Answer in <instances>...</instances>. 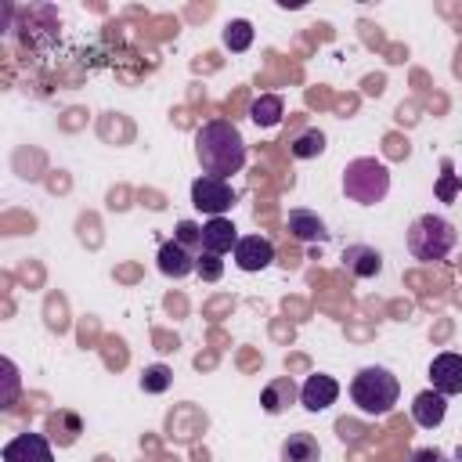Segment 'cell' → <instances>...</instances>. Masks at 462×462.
I'll return each mask as SVG.
<instances>
[{
  "instance_id": "11",
  "label": "cell",
  "mask_w": 462,
  "mask_h": 462,
  "mask_svg": "<svg viewBox=\"0 0 462 462\" xmlns=\"http://www.w3.org/2000/svg\"><path fill=\"white\" fill-rule=\"evenodd\" d=\"M235 245H238V227L227 217H209L202 224V249L206 253L224 256V253H235Z\"/></svg>"
},
{
  "instance_id": "8",
  "label": "cell",
  "mask_w": 462,
  "mask_h": 462,
  "mask_svg": "<svg viewBox=\"0 0 462 462\" xmlns=\"http://www.w3.org/2000/svg\"><path fill=\"white\" fill-rule=\"evenodd\" d=\"M4 462H54V451L43 433H18L4 444Z\"/></svg>"
},
{
  "instance_id": "3",
  "label": "cell",
  "mask_w": 462,
  "mask_h": 462,
  "mask_svg": "<svg viewBox=\"0 0 462 462\" xmlns=\"http://www.w3.org/2000/svg\"><path fill=\"white\" fill-rule=\"evenodd\" d=\"M343 195L357 206H375L390 195V170L375 155L350 159L343 166Z\"/></svg>"
},
{
  "instance_id": "6",
  "label": "cell",
  "mask_w": 462,
  "mask_h": 462,
  "mask_svg": "<svg viewBox=\"0 0 462 462\" xmlns=\"http://www.w3.org/2000/svg\"><path fill=\"white\" fill-rule=\"evenodd\" d=\"M274 263V242L263 238V235H242L238 245H235V267L253 274V271H263Z\"/></svg>"
},
{
  "instance_id": "12",
  "label": "cell",
  "mask_w": 462,
  "mask_h": 462,
  "mask_svg": "<svg viewBox=\"0 0 462 462\" xmlns=\"http://www.w3.org/2000/svg\"><path fill=\"white\" fill-rule=\"evenodd\" d=\"M195 256L199 253H191L188 245H180L177 238H170V242H162L159 245V271L166 274V278H188V274H195Z\"/></svg>"
},
{
  "instance_id": "10",
  "label": "cell",
  "mask_w": 462,
  "mask_h": 462,
  "mask_svg": "<svg viewBox=\"0 0 462 462\" xmlns=\"http://www.w3.org/2000/svg\"><path fill=\"white\" fill-rule=\"evenodd\" d=\"M336 397H339V383H336L332 375H325V372L310 375V379L300 386V404H303L307 411H325V408L336 404Z\"/></svg>"
},
{
  "instance_id": "4",
  "label": "cell",
  "mask_w": 462,
  "mask_h": 462,
  "mask_svg": "<svg viewBox=\"0 0 462 462\" xmlns=\"http://www.w3.org/2000/svg\"><path fill=\"white\" fill-rule=\"evenodd\" d=\"M455 245H458V231H455V224H451L448 217H440V213H422V217H415L411 227H408V253H411L415 260H426V263L444 260Z\"/></svg>"
},
{
  "instance_id": "13",
  "label": "cell",
  "mask_w": 462,
  "mask_h": 462,
  "mask_svg": "<svg viewBox=\"0 0 462 462\" xmlns=\"http://www.w3.org/2000/svg\"><path fill=\"white\" fill-rule=\"evenodd\" d=\"M343 267L354 274V278H379L383 274V253L375 245H365V242H354L343 249Z\"/></svg>"
},
{
  "instance_id": "18",
  "label": "cell",
  "mask_w": 462,
  "mask_h": 462,
  "mask_svg": "<svg viewBox=\"0 0 462 462\" xmlns=\"http://www.w3.org/2000/svg\"><path fill=\"white\" fill-rule=\"evenodd\" d=\"M289 152H292V159H318L325 152V134L318 126H303L300 134H292Z\"/></svg>"
},
{
  "instance_id": "20",
  "label": "cell",
  "mask_w": 462,
  "mask_h": 462,
  "mask_svg": "<svg viewBox=\"0 0 462 462\" xmlns=\"http://www.w3.org/2000/svg\"><path fill=\"white\" fill-rule=\"evenodd\" d=\"M170 383H173V368L170 365H148L141 372V390L144 393H166Z\"/></svg>"
},
{
  "instance_id": "23",
  "label": "cell",
  "mask_w": 462,
  "mask_h": 462,
  "mask_svg": "<svg viewBox=\"0 0 462 462\" xmlns=\"http://www.w3.org/2000/svg\"><path fill=\"white\" fill-rule=\"evenodd\" d=\"M458 188H462V184H458V177H455V173H451V162H448V159H444V180H440V184H437V195H440V199H444V202H451V199H455V191H458Z\"/></svg>"
},
{
  "instance_id": "24",
  "label": "cell",
  "mask_w": 462,
  "mask_h": 462,
  "mask_svg": "<svg viewBox=\"0 0 462 462\" xmlns=\"http://www.w3.org/2000/svg\"><path fill=\"white\" fill-rule=\"evenodd\" d=\"M408 462H451V458H448L440 448H415Z\"/></svg>"
},
{
  "instance_id": "25",
  "label": "cell",
  "mask_w": 462,
  "mask_h": 462,
  "mask_svg": "<svg viewBox=\"0 0 462 462\" xmlns=\"http://www.w3.org/2000/svg\"><path fill=\"white\" fill-rule=\"evenodd\" d=\"M458 462H462V451H458Z\"/></svg>"
},
{
  "instance_id": "2",
  "label": "cell",
  "mask_w": 462,
  "mask_h": 462,
  "mask_svg": "<svg viewBox=\"0 0 462 462\" xmlns=\"http://www.w3.org/2000/svg\"><path fill=\"white\" fill-rule=\"evenodd\" d=\"M397 397H401V383H397V375H393L390 368H383V365H368V368H361V372L350 379V401H354L365 415H386V411H393Z\"/></svg>"
},
{
  "instance_id": "9",
  "label": "cell",
  "mask_w": 462,
  "mask_h": 462,
  "mask_svg": "<svg viewBox=\"0 0 462 462\" xmlns=\"http://www.w3.org/2000/svg\"><path fill=\"white\" fill-rule=\"evenodd\" d=\"M285 231L296 238V242H303V245H321V242H328V224L314 213V209H289V220H285Z\"/></svg>"
},
{
  "instance_id": "7",
  "label": "cell",
  "mask_w": 462,
  "mask_h": 462,
  "mask_svg": "<svg viewBox=\"0 0 462 462\" xmlns=\"http://www.w3.org/2000/svg\"><path fill=\"white\" fill-rule=\"evenodd\" d=\"M430 383L437 393L444 397H458L462 393V354H437L430 361Z\"/></svg>"
},
{
  "instance_id": "19",
  "label": "cell",
  "mask_w": 462,
  "mask_h": 462,
  "mask_svg": "<svg viewBox=\"0 0 462 462\" xmlns=\"http://www.w3.org/2000/svg\"><path fill=\"white\" fill-rule=\"evenodd\" d=\"M249 43H253V22L231 18V22L224 25V47H227V51H249Z\"/></svg>"
},
{
  "instance_id": "1",
  "label": "cell",
  "mask_w": 462,
  "mask_h": 462,
  "mask_svg": "<svg viewBox=\"0 0 462 462\" xmlns=\"http://www.w3.org/2000/svg\"><path fill=\"white\" fill-rule=\"evenodd\" d=\"M195 159L206 177L227 180L245 166V141L231 119H209L195 130Z\"/></svg>"
},
{
  "instance_id": "15",
  "label": "cell",
  "mask_w": 462,
  "mask_h": 462,
  "mask_svg": "<svg viewBox=\"0 0 462 462\" xmlns=\"http://www.w3.org/2000/svg\"><path fill=\"white\" fill-rule=\"evenodd\" d=\"M296 397H300V386L292 383V375H278V379H271V383L260 390V408H263L267 415H282Z\"/></svg>"
},
{
  "instance_id": "14",
  "label": "cell",
  "mask_w": 462,
  "mask_h": 462,
  "mask_svg": "<svg viewBox=\"0 0 462 462\" xmlns=\"http://www.w3.org/2000/svg\"><path fill=\"white\" fill-rule=\"evenodd\" d=\"M444 415H448V397H444V393H437L433 386L422 390V393H415V401H411V419H415V426L437 430V426L444 422Z\"/></svg>"
},
{
  "instance_id": "21",
  "label": "cell",
  "mask_w": 462,
  "mask_h": 462,
  "mask_svg": "<svg viewBox=\"0 0 462 462\" xmlns=\"http://www.w3.org/2000/svg\"><path fill=\"white\" fill-rule=\"evenodd\" d=\"M195 274H199L202 282H220V278H224V260L202 249V253L195 256Z\"/></svg>"
},
{
  "instance_id": "17",
  "label": "cell",
  "mask_w": 462,
  "mask_h": 462,
  "mask_svg": "<svg viewBox=\"0 0 462 462\" xmlns=\"http://www.w3.org/2000/svg\"><path fill=\"white\" fill-rule=\"evenodd\" d=\"M282 116H285V101H282L278 94H260V97L249 105V119H253L256 126H263V130L278 126Z\"/></svg>"
},
{
  "instance_id": "5",
  "label": "cell",
  "mask_w": 462,
  "mask_h": 462,
  "mask_svg": "<svg viewBox=\"0 0 462 462\" xmlns=\"http://www.w3.org/2000/svg\"><path fill=\"white\" fill-rule=\"evenodd\" d=\"M191 206L199 213H209V217H224L231 206H235V188L220 177H195L191 180Z\"/></svg>"
},
{
  "instance_id": "22",
  "label": "cell",
  "mask_w": 462,
  "mask_h": 462,
  "mask_svg": "<svg viewBox=\"0 0 462 462\" xmlns=\"http://www.w3.org/2000/svg\"><path fill=\"white\" fill-rule=\"evenodd\" d=\"M180 245H188L191 253H202V227L195 220H180L177 224V235H173Z\"/></svg>"
},
{
  "instance_id": "16",
  "label": "cell",
  "mask_w": 462,
  "mask_h": 462,
  "mask_svg": "<svg viewBox=\"0 0 462 462\" xmlns=\"http://www.w3.org/2000/svg\"><path fill=\"white\" fill-rule=\"evenodd\" d=\"M321 458V448H318V437L314 433H289L282 440V462H318Z\"/></svg>"
}]
</instances>
